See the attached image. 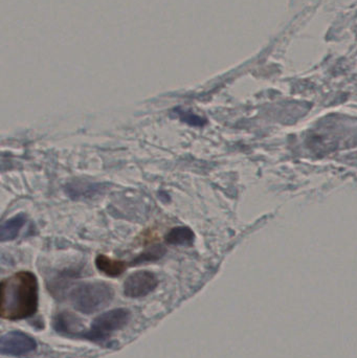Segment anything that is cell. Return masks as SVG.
Masks as SVG:
<instances>
[{"instance_id":"3","label":"cell","mask_w":357,"mask_h":358,"mask_svg":"<svg viewBox=\"0 0 357 358\" xmlns=\"http://www.w3.org/2000/svg\"><path fill=\"white\" fill-rule=\"evenodd\" d=\"M129 310L125 308L113 309L103 313L94 320L89 331L85 332L84 338L90 341H104L115 332L125 328L129 323Z\"/></svg>"},{"instance_id":"7","label":"cell","mask_w":357,"mask_h":358,"mask_svg":"<svg viewBox=\"0 0 357 358\" xmlns=\"http://www.w3.org/2000/svg\"><path fill=\"white\" fill-rule=\"evenodd\" d=\"M102 185L96 183L83 182V181H75L69 183L66 187V192L71 198L80 199V198H89L92 196L100 193Z\"/></svg>"},{"instance_id":"4","label":"cell","mask_w":357,"mask_h":358,"mask_svg":"<svg viewBox=\"0 0 357 358\" xmlns=\"http://www.w3.org/2000/svg\"><path fill=\"white\" fill-rule=\"evenodd\" d=\"M159 285V280L154 273L148 271H140L131 273L124 283V294L127 298L138 299L148 296Z\"/></svg>"},{"instance_id":"9","label":"cell","mask_w":357,"mask_h":358,"mask_svg":"<svg viewBox=\"0 0 357 358\" xmlns=\"http://www.w3.org/2000/svg\"><path fill=\"white\" fill-rule=\"evenodd\" d=\"M25 216L23 214L17 215L13 218L8 219V221L2 224L1 231H0V238L1 241H10L15 239L18 236L19 231L25 224Z\"/></svg>"},{"instance_id":"10","label":"cell","mask_w":357,"mask_h":358,"mask_svg":"<svg viewBox=\"0 0 357 358\" xmlns=\"http://www.w3.org/2000/svg\"><path fill=\"white\" fill-rule=\"evenodd\" d=\"M194 233L187 227H174L166 236V241L172 245H190L194 242Z\"/></svg>"},{"instance_id":"11","label":"cell","mask_w":357,"mask_h":358,"mask_svg":"<svg viewBox=\"0 0 357 358\" xmlns=\"http://www.w3.org/2000/svg\"><path fill=\"white\" fill-rule=\"evenodd\" d=\"M178 117H180L182 121L186 122V123L190 124L192 126H201L205 123V120L201 119L198 115L195 113H191V111L184 110V109H177L176 110Z\"/></svg>"},{"instance_id":"2","label":"cell","mask_w":357,"mask_h":358,"mask_svg":"<svg viewBox=\"0 0 357 358\" xmlns=\"http://www.w3.org/2000/svg\"><path fill=\"white\" fill-rule=\"evenodd\" d=\"M113 296V288L104 282L79 284L71 292L73 307L85 315H92L102 310L110 304Z\"/></svg>"},{"instance_id":"1","label":"cell","mask_w":357,"mask_h":358,"mask_svg":"<svg viewBox=\"0 0 357 358\" xmlns=\"http://www.w3.org/2000/svg\"><path fill=\"white\" fill-rule=\"evenodd\" d=\"M38 308V283L35 275L20 271L1 282V317L19 321L33 317Z\"/></svg>"},{"instance_id":"6","label":"cell","mask_w":357,"mask_h":358,"mask_svg":"<svg viewBox=\"0 0 357 358\" xmlns=\"http://www.w3.org/2000/svg\"><path fill=\"white\" fill-rule=\"evenodd\" d=\"M54 329L61 334H68V336H71V334H75V336L83 334L84 336V332L82 331L81 321L68 313H61L56 317Z\"/></svg>"},{"instance_id":"5","label":"cell","mask_w":357,"mask_h":358,"mask_svg":"<svg viewBox=\"0 0 357 358\" xmlns=\"http://www.w3.org/2000/svg\"><path fill=\"white\" fill-rule=\"evenodd\" d=\"M35 340L20 331H10L2 336L0 350L3 355L22 357L35 350Z\"/></svg>"},{"instance_id":"8","label":"cell","mask_w":357,"mask_h":358,"mask_svg":"<svg viewBox=\"0 0 357 358\" xmlns=\"http://www.w3.org/2000/svg\"><path fill=\"white\" fill-rule=\"evenodd\" d=\"M96 265L99 271L109 277H117L127 268V264L123 261L113 260L105 255H99L96 259Z\"/></svg>"}]
</instances>
